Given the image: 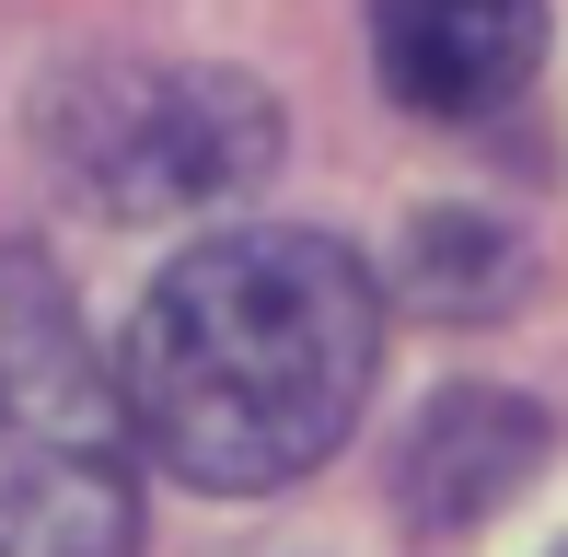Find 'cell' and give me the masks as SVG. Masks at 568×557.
Returning a JSON list of instances; mask_svg holds the SVG:
<instances>
[{"label": "cell", "mask_w": 568, "mask_h": 557, "mask_svg": "<svg viewBox=\"0 0 568 557\" xmlns=\"http://www.w3.org/2000/svg\"><path fill=\"white\" fill-rule=\"evenodd\" d=\"M383 361V291L337 233L244 221L186 244L128 314L116 395L186 488L255 499L348 442Z\"/></svg>", "instance_id": "cell-1"}, {"label": "cell", "mask_w": 568, "mask_h": 557, "mask_svg": "<svg viewBox=\"0 0 568 557\" xmlns=\"http://www.w3.org/2000/svg\"><path fill=\"white\" fill-rule=\"evenodd\" d=\"M0 557H140V418L47 256H0Z\"/></svg>", "instance_id": "cell-2"}, {"label": "cell", "mask_w": 568, "mask_h": 557, "mask_svg": "<svg viewBox=\"0 0 568 557\" xmlns=\"http://www.w3.org/2000/svg\"><path fill=\"white\" fill-rule=\"evenodd\" d=\"M59 163L116 221L232 210L278 163V105L232 70H82L59 117Z\"/></svg>", "instance_id": "cell-3"}, {"label": "cell", "mask_w": 568, "mask_h": 557, "mask_svg": "<svg viewBox=\"0 0 568 557\" xmlns=\"http://www.w3.org/2000/svg\"><path fill=\"white\" fill-rule=\"evenodd\" d=\"M546 59V0H372V70L406 117H487Z\"/></svg>", "instance_id": "cell-4"}, {"label": "cell", "mask_w": 568, "mask_h": 557, "mask_svg": "<svg viewBox=\"0 0 568 557\" xmlns=\"http://www.w3.org/2000/svg\"><path fill=\"white\" fill-rule=\"evenodd\" d=\"M546 465V418L523 407V395H487V384H453L442 407L418 418V442H406V512L418 523H476L499 512L523 476Z\"/></svg>", "instance_id": "cell-5"}, {"label": "cell", "mask_w": 568, "mask_h": 557, "mask_svg": "<svg viewBox=\"0 0 568 557\" xmlns=\"http://www.w3.org/2000/svg\"><path fill=\"white\" fill-rule=\"evenodd\" d=\"M510 278H523V244H510L499 221L429 210V221H418V244H406V291H418L429 314H499Z\"/></svg>", "instance_id": "cell-6"}]
</instances>
